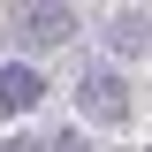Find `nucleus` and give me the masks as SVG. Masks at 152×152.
<instances>
[{"instance_id": "5", "label": "nucleus", "mask_w": 152, "mask_h": 152, "mask_svg": "<svg viewBox=\"0 0 152 152\" xmlns=\"http://www.w3.org/2000/svg\"><path fill=\"white\" fill-rule=\"evenodd\" d=\"M46 145H53V152H91V145H84L76 129H69V137H46Z\"/></svg>"}, {"instance_id": "1", "label": "nucleus", "mask_w": 152, "mask_h": 152, "mask_svg": "<svg viewBox=\"0 0 152 152\" xmlns=\"http://www.w3.org/2000/svg\"><path fill=\"white\" fill-rule=\"evenodd\" d=\"M76 114L91 122V129H129V114H137V91H129V76L122 69H84L76 76Z\"/></svg>"}, {"instance_id": "3", "label": "nucleus", "mask_w": 152, "mask_h": 152, "mask_svg": "<svg viewBox=\"0 0 152 152\" xmlns=\"http://www.w3.org/2000/svg\"><path fill=\"white\" fill-rule=\"evenodd\" d=\"M38 99H46V69H31V61H8V69H0V122L31 114Z\"/></svg>"}, {"instance_id": "4", "label": "nucleus", "mask_w": 152, "mask_h": 152, "mask_svg": "<svg viewBox=\"0 0 152 152\" xmlns=\"http://www.w3.org/2000/svg\"><path fill=\"white\" fill-rule=\"evenodd\" d=\"M107 46H114V53H145V46H152V23L122 8V15H107Z\"/></svg>"}, {"instance_id": "2", "label": "nucleus", "mask_w": 152, "mask_h": 152, "mask_svg": "<svg viewBox=\"0 0 152 152\" xmlns=\"http://www.w3.org/2000/svg\"><path fill=\"white\" fill-rule=\"evenodd\" d=\"M15 38L31 46V53H46V46H69V38H76V8H69V0H23Z\"/></svg>"}]
</instances>
